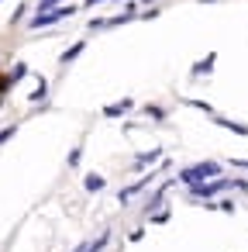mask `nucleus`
I'll list each match as a JSON object with an SVG mask.
<instances>
[{"mask_svg": "<svg viewBox=\"0 0 248 252\" xmlns=\"http://www.w3.org/2000/svg\"><path fill=\"white\" fill-rule=\"evenodd\" d=\"M217 162H200V166H190V169H183V183H190V187H196L200 180H207V176H217Z\"/></svg>", "mask_w": 248, "mask_h": 252, "instance_id": "1", "label": "nucleus"}, {"mask_svg": "<svg viewBox=\"0 0 248 252\" xmlns=\"http://www.w3.org/2000/svg\"><path fill=\"white\" fill-rule=\"evenodd\" d=\"M211 66H214V55H207V59H203L200 66H193V73H207V69H211Z\"/></svg>", "mask_w": 248, "mask_h": 252, "instance_id": "7", "label": "nucleus"}, {"mask_svg": "<svg viewBox=\"0 0 248 252\" xmlns=\"http://www.w3.org/2000/svg\"><path fill=\"white\" fill-rule=\"evenodd\" d=\"M83 187H87V190H104V176H97V173H90L87 180H83Z\"/></svg>", "mask_w": 248, "mask_h": 252, "instance_id": "4", "label": "nucleus"}, {"mask_svg": "<svg viewBox=\"0 0 248 252\" xmlns=\"http://www.w3.org/2000/svg\"><path fill=\"white\" fill-rule=\"evenodd\" d=\"M83 49H87V45H83V42H76V45H72V49H69V52L62 55V62H72V59H76V55H79Z\"/></svg>", "mask_w": 248, "mask_h": 252, "instance_id": "6", "label": "nucleus"}, {"mask_svg": "<svg viewBox=\"0 0 248 252\" xmlns=\"http://www.w3.org/2000/svg\"><path fill=\"white\" fill-rule=\"evenodd\" d=\"M52 4H59V0H41V14H45V11H49Z\"/></svg>", "mask_w": 248, "mask_h": 252, "instance_id": "9", "label": "nucleus"}, {"mask_svg": "<svg viewBox=\"0 0 248 252\" xmlns=\"http://www.w3.org/2000/svg\"><path fill=\"white\" fill-rule=\"evenodd\" d=\"M131 107H135L131 100H117V104L104 107V114H107V118H117V114H124V111H131Z\"/></svg>", "mask_w": 248, "mask_h": 252, "instance_id": "3", "label": "nucleus"}, {"mask_svg": "<svg viewBox=\"0 0 248 252\" xmlns=\"http://www.w3.org/2000/svg\"><path fill=\"white\" fill-rule=\"evenodd\" d=\"M76 252H90V245H79V249H76Z\"/></svg>", "mask_w": 248, "mask_h": 252, "instance_id": "10", "label": "nucleus"}, {"mask_svg": "<svg viewBox=\"0 0 248 252\" xmlns=\"http://www.w3.org/2000/svg\"><path fill=\"white\" fill-rule=\"evenodd\" d=\"M11 135H14V128H4V131H0V142H7Z\"/></svg>", "mask_w": 248, "mask_h": 252, "instance_id": "8", "label": "nucleus"}, {"mask_svg": "<svg viewBox=\"0 0 248 252\" xmlns=\"http://www.w3.org/2000/svg\"><path fill=\"white\" fill-rule=\"evenodd\" d=\"M159 156H162V152H159V149H152V152H145V156H138V162H135V166H138V169H142V166H152V162H155Z\"/></svg>", "mask_w": 248, "mask_h": 252, "instance_id": "5", "label": "nucleus"}, {"mask_svg": "<svg viewBox=\"0 0 248 252\" xmlns=\"http://www.w3.org/2000/svg\"><path fill=\"white\" fill-rule=\"evenodd\" d=\"M69 14H76V7H59V11H45V14H38V18L31 21V28H45V24H55V21H62V18H69Z\"/></svg>", "mask_w": 248, "mask_h": 252, "instance_id": "2", "label": "nucleus"}]
</instances>
